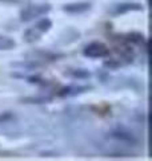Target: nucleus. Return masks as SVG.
I'll return each mask as SVG.
<instances>
[{
    "mask_svg": "<svg viewBox=\"0 0 152 161\" xmlns=\"http://www.w3.org/2000/svg\"><path fill=\"white\" fill-rule=\"evenodd\" d=\"M143 4L140 3H119V4H115V6L111 8V14L114 16H119V15H123L127 12H131V11H143Z\"/></svg>",
    "mask_w": 152,
    "mask_h": 161,
    "instance_id": "423d86ee",
    "label": "nucleus"
},
{
    "mask_svg": "<svg viewBox=\"0 0 152 161\" xmlns=\"http://www.w3.org/2000/svg\"><path fill=\"white\" fill-rule=\"evenodd\" d=\"M16 47V42L6 35H0V51H9Z\"/></svg>",
    "mask_w": 152,
    "mask_h": 161,
    "instance_id": "1a4fd4ad",
    "label": "nucleus"
},
{
    "mask_svg": "<svg viewBox=\"0 0 152 161\" xmlns=\"http://www.w3.org/2000/svg\"><path fill=\"white\" fill-rule=\"evenodd\" d=\"M25 103H47L51 101L49 97H27L22 99Z\"/></svg>",
    "mask_w": 152,
    "mask_h": 161,
    "instance_id": "9b49d317",
    "label": "nucleus"
},
{
    "mask_svg": "<svg viewBox=\"0 0 152 161\" xmlns=\"http://www.w3.org/2000/svg\"><path fill=\"white\" fill-rule=\"evenodd\" d=\"M109 137L116 141H120L123 144H127L129 147H135L139 142V140L136 138V136L131 132V130L125 128H115L109 132Z\"/></svg>",
    "mask_w": 152,
    "mask_h": 161,
    "instance_id": "20e7f679",
    "label": "nucleus"
},
{
    "mask_svg": "<svg viewBox=\"0 0 152 161\" xmlns=\"http://www.w3.org/2000/svg\"><path fill=\"white\" fill-rule=\"evenodd\" d=\"M0 2H6V3H18L19 0H0Z\"/></svg>",
    "mask_w": 152,
    "mask_h": 161,
    "instance_id": "ddd939ff",
    "label": "nucleus"
},
{
    "mask_svg": "<svg viewBox=\"0 0 152 161\" xmlns=\"http://www.w3.org/2000/svg\"><path fill=\"white\" fill-rule=\"evenodd\" d=\"M51 28H52V20L48 18H43V19H40L39 22L35 23V26L25 30L23 34V39L27 43H33L42 38L43 34L48 32Z\"/></svg>",
    "mask_w": 152,
    "mask_h": 161,
    "instance_id": "f257e3e1",
    "label": "nucleus"
},
{
    "mask_svg": "<svg viewBox=\"0 0 152 161\" xmlns=\"http://www.w3.org/2000/svg\"><path fill=\"white\" fill-rule=\"evenodd\" d=\"M91 89L92 87L88 86V85H69V86L60 89L58 95L59 97H76V95L83 94Z\"/></svg>",
    "mask_w": 152,
    "mask_h": 161,
    "instance_id": "0eeeda50",
    "label": "nucleus"
},
{
    "mask_svg": "<svg viewBox=\"0 0 152 161\" xmlns=\"http://www.w3.org/2000/svg\"><path fill=\"white\" fill-rule=\"evenodd\" d=\"M83 55L91 59H103L109 55V48L101 42H91L84 46Z\"/></svg>",
    "mask_w": 152,
    "mask_h": 161,
    "instance_id": "7ed1b4c3",
    "label": "nucleus"
},
{
    "mask_svg": "<svg viewBox=\"0 0 152 161\" xmlns=\"http://www.w3.org/2000/svg\"><path fill=\"white\" fill-rule=\"evenodd\" d=\"M51 9H52L51 4H29L20 11V20L22 22H31V20L47 15Z\"/></svg>",
    "mask_w": 152,
    "mask_h": 161,
    "instance_id": "f03ea898",
    "label": "nucleus"
},
{
    "mask_svg": "<svg viewBox=\"0 0 152 161\" xmlns=\"http://www.w3.org/2000/svg\"><path fill=\"white\" fill-rule=\"evenodd\" d=\"M27 57L29 59L38 60L40 63L44 62H55V60H59L60 58H63V54H58V53H51V51H44V50H38V51H32L27 54Z\"/></svg>",
    "mask_w": 152,
    "mask_h": 161,
    "instance_id": "39448f33",
    "label": "nucleus"
},
{
    "mask_svg": "<svg viewBox=\"0 0 152 161\" xmlns=\"http://www.w3.org/2000/svg\"><path fill=\"white\" fill-rule=\"evenodd\" d=\"M25 79H27L29 83H36V85H45L47 83L43 78H40V77H25Z\"/></svg>",
    "mask_w": 152,
    "mask_h": 161,
    "instance_id": "f8f14e48",
    "label": "nucleus"
},
{
    "mask_svg": "<svg viewBox=\"0 0 152 161\" xmlns=\"http://www.w3.org/2000/svg\"><path fill=\"white\" fill-rule=\"evenodd\" d=\"M91 7H92V3L91 2H76V3L64 4V6L62 7V9L64 12L78 15V14H84V12L89 11Z\"/></svg>",
    "mask_w": 152,
    "mask_h": 161,
    "instance_id": "6e6552de",
    "label": "nucleus"
},
{
    "mask_svg": "<svg viewBox=\"0 0 152 161\" xmlns=\"http://www.w3.org/2000/svg\"><path fill=\"white\" fill-rule=\"evenodd\" d=\"M65 75H69V77L78 79H84V78H89L91 73L85 69H69L68 71H65Z\"/></svg>",
    "mask_w": 152,
    "mask_h": 161,
    "instance_id": "9d476101",
    "label": "nucleus"
}]
</instances>
